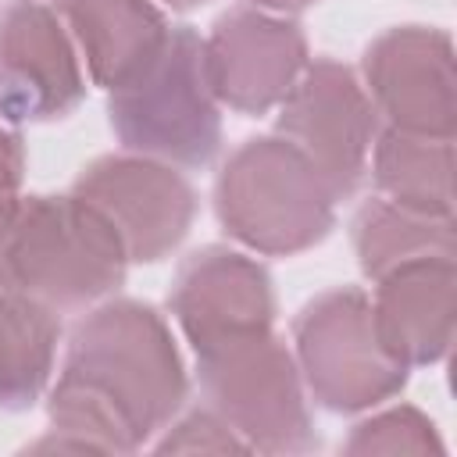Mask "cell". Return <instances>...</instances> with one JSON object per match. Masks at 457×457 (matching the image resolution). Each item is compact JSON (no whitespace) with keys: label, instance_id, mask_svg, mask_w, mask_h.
<instances>
[{"label":"cell","instance_id":"obj_1","mask_svg":"<svg viewBox=\"0 0 457 457\" xmlns=\"http://www.w3.org/2000/svg\"><path fill=\"white\" fill-rule=\"evenodd\" d=\"M189 371L171 325L154 303L107 296L64 336V361L46 386L50 428L32 453H136L186 407Z\"/></svg>","mask_w":457,"mask_h":457},{"label":"cell","instance_id":"obj_2","mask_svg":"<svg viewBox=\"0 0 457 457\" xmlns=\"http://www.w3.org/2000/svg\"><path fill=\"white\" fill-rule=\"evenodd\" d=\"M129 257L82 196L18 193L0 211V289L54 314L86 311L121 289Z\"/></svg>","mask_w":457,"mask_h":457},{"label":"cell","instance_id":"obj_3","mask_svg":"<svg viewBox=\"0 0 457 457\" xmlns=\"http://www.w3.org/2000/svg\"><path fill=\"white\" fill-rule=\"evenodd\" d=\"M336 193L278 132L243 139L214 175V214L228 239L261 257H293L336 228Z\"/></svg>","mask_w":457,"mask_h":457},{"label":"cell","instance_id":"obj_4","mask_svg":"<svg viewBox=\"0 0 457 457\" xmlns=\"http://www.w3.org/2000/svg\"><path fill=\"white\" fill-rule=\"evenodd\" d=\"M196 386L211 407L250 453H311L318 428L311 396L300 378L293 346L271 328L221 336L193 350Z\"/></svg>","mask_w":457,"mask_h":457},{"label":"cell","instance_id":"obj_5","mask_svg":"<svg viewBox=\"0 0 457 457\" xmlns=\"http://www.w3.org/2000/svg\"><path fill=\"white\" fill-rule=\"evenodd\" d=\"M221 111L193 25H171L164 46L107 93V121L121 150L175 168H207L218 157Z\"/></svg>","mask_w":457,"mask_h":457},{"label":"cell","instance_id":"obj_6","mask_svg":"<svg viewBox=\"0 0 457 457\" xmlns=\"http://www.w3.org/2000/svg\"><path fill=\"white\" fill-rule=\"evenodd\" d=\"M289 346L307 396L332 414L375 411L396 400L411 378V368L386 350L361 286L311 296L293 318Z\"/></svg>","mask_w":457,"mask_h":457},{"label":"cell","instance_id":"obj_7","mask_svg":"<svg viewBox=\"0 0 457 457\" xmlns=\"http://www.w3.org/2000/svg\"><path fill=\"white\" fill-rule=\"evenodd\" d=\"M275 111V132L321 171L336 200H350L382 129L361 75L336 57H311Z\"/></svg>","mask_w":457,"mask_h":457},{"label":"cell","instance_id":"obj_8","mask_svg":"<svg viewBox=\"0 0 457 457\" xmlns=\"http://www.w3.org/2000/svg\"><path fill=\"white\" fill-rule=\"evenodd\" d=\"M71 193L100 211L121 239L129 264L171 257L196 218V189L182 168L129 150L89 161L75 175Z\"/></svg>","mask_w":457,"mask_h":457},{"label":"cell","instance_id":"obj_9","mask_svg":"<svg viewBox=\"0 0 457 457\" xmlns=\"http://www.w3.org/2000/svg\"><path fill=\"white\" fill-rule=\"evenodd\" d=\"M361 82L382 125L436 139L457 132L453 39L436 25H393L361 54Z\"/></svg>","mask_w":457,"mask_h":457},{"label":"cell","instance_id":"obj_10","mask_svg":"<svg viewBox=\"0 0 457 457\" xmlns=\"http://www.w3.org/2000/svg\"><path fill=\"white\" fill-rule=\"evenodd\" d=\"M86 100V68L64 18L43 0L0 7V118L14 129L68 118Z\"/></svg>","mask_w":457,"mask_h":457},{"label":"cell","instance_id":"obj_11","mask_svg":"<svg viewBox=\"0 0 457 457\" xmlns=\"http://www.w3.org/2000/svg\"><path fill=\"white\" fill-rule=\"evenodd\" d=\"M307 61L300 21L253 4L228 7L204 36V68L218 104L246 118L275 111Z\"/></svg>","mask_w":457,"mask_h":457},{"label":"cell","instance_id":"obj_12","mask_svg":"<svg viewBox=\"0 0 457 457\" xmlns=\"http://www.w3.org/2000/svg\"><path fill=\"white\" fill-rule=\"evenodd\" d=\"M168 311L196 350L221 336L271 328L275 286L268 268L246 250L207 243L182 257L168 289Z\"/></svg>","mask_w":457,"mask_h":457},{"label":"cell","instance_id":"obj_13","mask_svg":"<svg viewBox=\"0 0 457 457\" xmlns=\"http://www.w3.org/2000/svg\"><path fill=\"white\" fill-rule=\"evenodd\" d=\"M371 318L407 368L439 364L453 343L457 257H418L371 282Z\"/></svg>","mask_w":457,"mask_h":457},{"label":"cell","instance_id":"obj_14","mask_svg":"<svg viewBox=\"0 0 457 457\" xmlns=\"http://www.w3.org/2000/svg\"><path fill=\"white\" fill-rule=\"evenodd\" d=\"M61 18L89 82L107 93L129 82L171 32L154 0H61Z\"/></svg>","mask_w":457,"mask_h":457},{"label":"cell","instance_id":"obj_15","mask_svg":"<svg viewBox=\"0 0 457 457\" xmlns=\"http://www.w3.org/2000/svg\"><path fill=\"white\" fill-rule=\"evenodd\" d=\"M368 171L378 196L407 211L453 218V139L382 125L368 157Z\"/></svg>","mask_w":457,"mask_h":457},{"label":"cell","instance_id":"obj_16","mask_svg":"<svg viewBox=\"0 0 457 457\" xmlns=\"http://www.w3.org/2000/svg\"><path fill=\"white\" fill-rule=\"evenodd\" d=\"M350 243L368 282L418 257H457L453 218L407 211L378 193L357 207L350 221Z\"/></svg>","mask_w":457,"mask_h":457},{"label":"cell","instance_id":"obj_17","mask_svg":"<svg viewBox=\"0 0 457 457\" xmlns=\"http://www.w3.org/2000/svg\"><path fill=\"white\" fill-rule=\"evenodd\" d=\"M61 346V314L0 289V411H29L46 396Z\"/></svg>","mask_w":457,"mask_h":457},{"label":"cell","instance_id":"obj_18","mask_svg":"<svg viewBox=\"0 0 457 457\" xmlns=\"http://www.w3.org/2000/svg\"><path fill=\"white\" fill-rule=\"evenodd\" d=\"M346 453H443V439L436 421L411 407V403H393L382 407L368 418H361L350 436L343 439Z\"/></svg>","mask_w":457,"mask_h":457},{"label":"cell","instance_id":"obj_19","mask_svg":"<svg viewBox=\"0 0 457 457\" xmlns=\"http://www.w3.org/2000/svg\"><path fill=\"white\" fill-rule=\"evenodd\" d=\"M150 446L157 453H250V446L204 403L186 414L179 411Z\"/></svg>","mask_w":457,"mask_h":457},{"label":"cell","instance_id":"obj_20","mask_svg":"<svg viewBox=\"0 0 457 457\" xmlns=\"http://www.w3.org/2000/svg\"><path fill=\"white\" fill-rule=\"evenodd\" d=\"M25 179V143L14 125L0 118V211L21 193Z\"/></svg>","mask_w":457,"mask_h":457},{"label":"cell","instance_id":"obj_21","mask_svg":"<svg viewBox=\"0 0 457 457\" xmlns=\"http://www.w3.org/2000/svg\"><path fill=\"white\" fill-rule=\"evenodd\" d=\"M253 7H264V11H275V14H296V11H307L314 7L318 0H250Z\"/></svg>","mask_w":457,"mask_h":457},{"label":"cell","instance_id":"obj_22","mask_svg":"<svg viewBox=\"0 0 457 457\" xmlns=\"http://www.w3.org/2000/svg\"><path fill=\"white\" fill-rule=\"evenodd\" d=\"M164 7H171V11H196V7H204V4H211V0H161Z\"/></svg>","mask_w":457,"mask_h":457}]
</instances>
